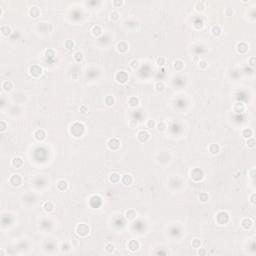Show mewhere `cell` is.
I'll use <instances>...</instances> for the list:
<instances>
[{
  "instance_id": "cell-1",
  "label": "cell",
  "mask_w": 256,
  "mask_h": 256,
  "mask_svg": "<svg viewBox=\"0 0 256 256\" xmlns=\"http://www.w3.org/2000/svg\"><path fill=\"white\" fill-rule=\"evenodd\" d=\"M85 131H86V127L82 122L76 121L69 126V133L74 138H81L85 134Z\"/></svg>"
},
{
  "instance_id": "cell-2",
  "label": "cell",
  "mask_w": 256,
  "mask_h": 256,
  "mask_svg": "<svg viewBox=\"0 0 256 256\" xmlns=\"http://www.w3.org/2000/svg\"><path fill=\"white\" fill-rule=\"evenodd\" d=\"M215 221L218 225H227L230 221V214L226 210H220L216 213Z\"/></svg>"
},
{
  "instance_id": "cell-3",
  "label": "cell",
  "mask_w": 256,
  "mask_h": 256,
  "mask_svg": "<svg viewBox=\"0 0 256 256\" xmlns=\"http://www.w3.org/2000/svg\"><path fill=\"white\" fill-rule=\"evenodd\" d=\"M189 176L194 182H200L203 180L204 177H205V173H204V170L202 168L194 167L190 170Z\"/></svg>"
},
{
  "instance_id": "cell-4",
  "label": "cell",
  "mask_w": 256,
  "mask_h": 256,
  "mask_svg": "<svg viewBox=\"0 0 256 256\" xmlns=\"http://www.w3.org/2000/svg\"><path fill=\"white\" fill-rule=\"evenodd\" d=\"M90 227L86 223H79L75 227V232L79 237H87L90 234Z\"/></svg>"
},
{
  "instance_id": "cell-5",
  "label": "cell",
  "mask_w": 256,
  "mask_h": 256,
  "mask_svg": "<svg viewBox=\"0 0 256 256\" xmlns=\"http://www.w3.org/2000/svg\"><path fill=\"white\" fill-rule=\"evenodd\" d=\"M28 73L32 78H39L43 74V68L37 64H33L28 68Z\"/></svg>"
},
{
  "instance_id": "cell-6",
  "label": "cell",
  "mask_w": 256,
  "mask_h": 256,
  "mask_svg": "<svg viewBox=\"0 0 256 256\" xmlns=\"http://www.w3.org/2000/svg\"><path fill=\"white\" fill-rule=\"evenodd\" d=\"M8 182H9V184L12 187H20L23 183V178L20 174L13 173V174H11L9 178H8Z\"/></svg>"
},
{
  "instance_id": "cell-7",
  "label": "cell",
  "mask_w": 256,
  "mask_h": 256,
  "mask_svg": "<svg viewBox=\"0 0 256 256\" xmlns=\"http://www.w3.org/2000/svg\"><path fill=\"white\" fill-rule=\"evenodd\" d=\"M106 146L111 151H117L119 148L121 147V141L116 137L109 138L106 142Z\"/></svg>"
},
{
  "instance_id": "cell-8",
  "label": "cell",
  "mask_w": 256,
  "mask_h": 256,
  "mask_svg": "<svg viewBox=\"0 0 256 256\" xmlns=\"http://www.w3.org/2000/svg\"><path fill=\"white\" fill-rule=\"evenodd\" d=\"M115 80L119 84H125L129 80V75L125 70H120L115 74Z\"/></svg>"
},
{
  "instance_id": "cell-9",
  "label": "cell",
  "mask_w": 256,
  "mask_h": 256,
  "mask_svg": "<svg viewBox=\"0 0 256 256\" xmlns=\"http://www.w3.org/2000/svg\"><path fill=\"white\" fill-rule=\"evenodd\" d=\"M33 137L35 138V140L38 142H43L46 139V137H47V134H46V131L44 129L38 128V129H36L33 132Z\"/></svg>"
},
{
  "instance_id": "cell-10",
  "label": "cell",
  "mask_w": 256,
  "mask_h": 256,
  "mask_svg": "<svg viewBox=\"0 0 256 256\" xmlns=\"http://www.w3.org/2000/svg\"><path fill=\"white\" fill-rule=\"evenodd\" d=\"M36 28H37L38 32H40V33H50V31L53 29L52 25H51L50 23H48V22L37 23Z\"/></svg>"
},
{
  "instance_id": "cell-11",
  "label": "cell",
  "mask_w": 256,
  "mask_h": 256,
  "mask_svg": "<svg viewBox=\"0 0 256 256\" xmlns=\"http://www.w3.org/2000/svg\"><path fill=\"white\" fill-rule=\"evenodd\" d=\"M136 137H137V140L139 142L146 143L149 141V139H150V133H149L147 130H139L137 132Z\"/></svg>"
},
{
  "instance_id": "cell-12",
  "label": "cell",
  "mask_w": 256,
  "mask_h": 256,
  "mask_svg": "<svg viewBox=\"0 0 256 256\" xmlns=\"http://www.w3.org/2000/svg\"><path fill=\"white\" fill-rule=\"evenodd\" d=\"M232 110H233V111L235 112L236 114H242V113L245 112L246 106H245V104L243 103L242 101H237V102H235V103L233 104V106H232Z\"/></svg>"
},
{
  "instance_id": "cell-13",
  "label": "cell",
  "mask_w": 256,
  "mask_h": 256,
  "mask_svg": "<svg viewBox=\"0 0 256 256\" xmlns=\"http://www.w3.org/2000/svg\"><path fill=\"white\" fill-rule=\"evenodd\" d=\"M127 248L130 252H136L140 248V242L136 239H131L127 242Z\"/></svg>"
},
{
  "instance_id": "cell-14",
  "label": "cell",
  "mask_w": 256,
  "mask_h": 256,
  "mask_svg": "<svg viewBox=\"0 0 256 256\" xmlns=\"http://www.w3.org/2000/svg\"><path fill=\"white\" fill-rule=\"evenodd\" d=\"M253 220L249 218V217H245V218H243L241 221H240V225H241V227L242 229H244V230H250L251 228L253 227Z\"/></svg>"
},
{
  "instance_id": "cell-15",
  "label": "cell",
  "mask_w": 256,
  "mask_h": 256,
  "mask_svg": "<svg viewBox=\"0 0 256 256\" xmlns=\"http://www.w3.org/2000/svg\"><path fill=\"white\" fill-rule=\"evenodd\" d=\"M120 182L124 186H130V185L133 184L134 178H133V176L131 175V174H127L126 173V174H123V175H121Z\"/></svg>"
},
{
  "instance_id": "cell-16",
  "label": "cell",
  "mask_w": 256,
  "mask_h": 256,
  "mask_svg": "<svg viewBox=\"0 0 256 256\" xmlns=\"http://www.w3.org/2000/svg\"><path fill=\"white\" fill-rule=\"evenodd\" d=\"M116 50H117L118 53L124 54V53L128 52V50H129V44H128L126 41L118 42L117 45H116Z\"/></svg>"
},
{
  "instance_id": "cell-17",
  "label": "cell",
  "mask_w": 256,
  "mask_h": 256,
  "mask_svg": "<svg viewBox=\"0 0 256 256\" xmlns=\"http://www.w3.org/2000/svg\"><path fill=\"white\" fill-rule=\"evenodd\" d=\"M53 226V222L52 220L49 218H42L39 222V228H41L42 230H48Z\"/></svg>"
},
{
  "instance_id": "cell-18",
  "label": "cell",
  "mask_w": 256,
  "mask_h": 256,
  "mask_svg": "<svg viewBox=\"0 0 256 256\" xmlns=\"http://www.w3.org/2000/svg\"><path fill=\"white\" fill-rule=\"evenodd\" d=\"M56 188L61 192H65L69 188V183L65 179H59L56 182Z\"/></svg>"
},
{
  "instance_id": "cell-19",
  "label": "cell",
  "mask_w": 256,
  "mask_h": 256,
  "mask_svg": "<svg viewBox=\"0 0 256 256\" xmlns=\"http://www.w3.org/2000/svg\"><path fill=\"white\" fill-rule=\"evenodd\" d=\"M249 50V45L244 41H241L236 45V51L239 54H246Z\"/></svg>"
},
{
  "instance_id": "cell-20",
  "label": "cell",
  "mask_w": 256,
  "mask_h": 256,
  "mask_svg": "<svg viewBox=\"0 0 256 256\" xmlns=\"http://www.w3.org/2000/svg\"><path fill=\"white\" fill-rule=\"evenodd\" d=\"M11 165L12 167H14L16 169H20L24 166V160L20 156H15L11 160Z\"/></svg>"
},
{
  "instance_id": "cell-21",
  "label": "cell",
  "mask_w": 256,
  "mask_h": 256,
  "mask_svg": "<svg viewBox=\"0 0 256 256\" xmlns=\"http://www.w3.org/2000/svg\"><path fill=\"white\" fill-rule=\"evenodd\" d=\"M124 216H125V219L126 220L133 221V220H135L136 218H137L138 214H137V211H136L135 209H132L131 208V209H128V210L125 211Z\"/></svg>"
},
{
  "instance_id": "cell-22",
  "label": "cell",
  "mask_w": 256,
  "mask_h": 256,
  "mask_svg": "<svg viewBox=\"0 0 256 256\" xmlns=\"http://www.w3.org/2000/svg\"><path fill=\"white\" fill-rule=\"evenodd\" d=\"M1 87H2V90L4 92L9 93L14 89V83L12 82L11 80H5V81H3L2 82Z\"/></svg>"
},
{
  "instance_id": "cell-23",
  "label": "cell",
  "mask_w": 256,
  "mask_h": 256,
  "mask_svg": "<svg viewBox=\"0 0 256 256\" xmlns=\"http://www.w3.org/2000/svg\"><path fill=\"white\" fill-rule=\"evenodd\" d=\"M220 145L218 143H211L208 146V151L211 155H218L220 153Z\"/></svg>"
},
{
  "instance_id": "cell-24",
  "label": "cell",
  "mask_w": 256,
  "mask_h": 256,
  "mask_svg": "<svg viewBox=\"0 0 256 256\" xmlns=\"http://www.w3.org/2000/svg\"><path fill=\"white\" fill-rule=\"evenodd\" d=\"M55 208L54 203L51 201V200H46L43 203H42V209L46 212V213H51Z\"/></svg>"
},
{
  "instance_id": "cell-25",
  "label": "cell",
  "mask_w": 256,
  "mask_h": 256,
  "mask_svg": "<svg viewBox=\"0 0 256 256\" xmlns=\"http://www.w3.org/2000/svg\"><path fill=\"white\" fill-rule=\"evenodd\" d=\"M28 14L32 18H38L41 14V10L38 6H32L28 9Z\"/></svg>"
},
{
  "instance_id": "cell-26",
  "label": "cell",
  "mask_w": 256,
  "mask_h": 256,
  "mask_svg": "<svg viewBox=\"0 0 256 256\" xmlns=\"http://www.w3.org/2000/svg\"><path fill=\"white\" fill-rule=\"evenodd\" d=\"M56 247H57V244H55V242L50 239H46L43 244V249L46 252H50V250H54Z\"/></svg>"
},
{
  "instance_id": "cell-27",
  "label": "cell",
  "mask_w": 256,
  "mask_h": 256,
  "mask_svg": "<svg viewBox=\"0 0 256 256\" xmlns=\"http://www.w3.org/2000/svg\"><path fill=\"white\" fill-rule=\"evenodd\" d=\"M157 160H158V162L161 164H166L171 160V154H170L169 152H167L166 156H163V152H160L158 156H157Z\"/></svg>"
},
{
  "instance_id": "cell-28",
  "label": "cell",
  "mask_w": 256,
  "mask_h": 256,
  "mask_svg": "<svg viewBox=\"0 0 256 256\" xmlns=\"http://www.w3.org/2000/svg\"><path fill=\"white\" fill-rule=\"evenodd\" d=\"M90 32H91V34L93 36L98 38V37L102 36V34H103V29H102V27L100 26V25L96 24V25H94V26H92Z\"/></svg>"
},
{
  "instance_id": "cell-29",
  "label": "cell",
  "mask_w": 256,
  "mask_h": 256,
  "mask_svg": "<svg viewBox=\"0 0 256 256\" xmlns=\"http://www.w3.org/2000/svg\"><path fill=\"white\" fill-rule=\"evenodd\" d=\"M120 179H121V175L117 172H111L108 175V181L110 183H112V184L119 183L120 182Z\"/></svg>"
},
{
  "instance_id": "cell-30",
  "label": "cell",
  "mask_w": 256,
  "mask_h": 256,
  "mask_svg": "<svg viewBox=\"0 0 256 256\" xmlns=\"http://www.w3.org/2000/svg\"><path fill=\"white\" fill-rule=\"evenodd\" d=\"M128 106L131 108H136L138 107L140 104V99L137 96H131L128 98Z\"/></svg>"
},
{
  "instance_id": "cell-31",
  "label": "cell",
  "mask_w": 256,
  "mask_h": 256,
  "mask_svg": "<svg viewBox=\"0 0 256 256\" xmlns=\"http://www.w3.org/2000/svg\"><path fill=\"white\" fill-rule=\"evenodd\" d=\"M173 68L175 69L177 72H181L183 71V69L185 68V63L181 59H176L175 61L173 62Z\"/></svg>"
},
{
  "instance_id": "cell-32",
  "label": "cell",
  "mask_w": 256,
  "mask_h": 256,
  "mask_svg": "<svg viewBox=\"0 0 256 256\" xmlns=\"http://www.w3.org/2000/svg\"><path fill=\"white\" fill-rule=\"evenodd\" d=\"M0 32H1L2 36L8 37L12 34V28L10 25H1V27H0Z\"/></svg>"
},
{
  "instance_id": "cell-33",
  "label": "cell",
  "mask_w": 256,
  "mask_h": 256,
  "mask_svg": "<svg viewBox=\"0 0 256 256\" xmlns=\"http://www.w3.org/2000/svg\"><path fill=\"white\" fill-rule=\"evenodd\" d=\"M210 33L212 34V36L219 37L222 34V28H221L220 25H213L210 29Z\"/></svg>"
},
{
  "instance_id": "cell-34",
  "label": "cell",
  "mask_w": 256,
  "mask_h": 256,
  "mask_svg": "<svg viewBox=\"0 0 256 256\" xmlns=\"http://www.w3.org/2000/svg\"><path fill=\"white\" fill-rule=\"evenodd\" d=\"M194 8H195L196 11L199 12V13H202V12H204L206 10V4L204 1H197L195 3Z\"/></svg>"
},
{
  "instance_id": "cell-35",
  "label": "cell",
  "mask_w": 256,
  "mask_h": 256,
  "mask_svg": "<svg viewBox=\"0 0 256 256\" xmlns=\"http://www.w3.org/2000/svg\"><path fill=\"white\" fill-rule=\"evenodd\" d=\"M165 83L163 82V81H157V82H155L154 84V90L157 92V93H161V92H163L165 90Z\"/></svg>"
},
{
  "instance_id": "cell-36",
  "label": "cell",
  "mask_w": 256,
  "mask_h": 256,
  "mask_svg": "<svg viewBox=\"0 0 256 256\" xmlns=\"http://www.w3.org/2000/svg\"><path fill=\"white\" fill-rule=\"evenodd\" d=\"M193 26L195 29H197V30H200V29H202L204 27V21L201 17H197V18L194 19Z\"/></svg>"
},
{
  "instance_id": "cell-37",
  "label": "cell",
  "mask_w": 256,
  "mask_h": 256,
  "mask_svg": "<svg viewBox=\"0 0 256 256\" xmlns=\"http://www.w3.org/2000/svg\"><path fill=\"white\" fill-rule=\"evenodd\" d=\"M59 248H60V251L62 253H68L71 250V245L68 241H64L60 244V247H59Z\"/></svg>"
},
{
  "instance_id": "cell-38",
  "label": "cell",
  "mask_w": 256,
  "mask_h": 256,
  "mask_svg": "<svg viewBox=\"0 0 256 256\" xmlns=\"http://www.w3.org/2000/svg\"><path fill=\"white\" fill-rule=\"evenodd\" d=\"M241 134L245 139H248L250 137H253V130L251 128H244V129H242Z\"/></svg>"
},
{
  "instance_id": "cell-39",
  "label": "cell",
  "mask_w": 256,
  "mask_h": 256,
  "mask_svg": "<svg viewBox=\"0 0 256 256\" xmlns=\"http://www.w3.org/2000/svg\"><path fill=\"white\" fill-rule=\"evenodd\" d=\"M167 123L164 122V121H160V122H157V124H156V129L158 132H165L166 130H167Z\"/></svg>"
},
{
  "instance_id": "cell-40",
  "label": "cell",
  "mask_w": 256,
  "mask_h": 256,
  "mask_svg": "<svg viewBox=\"0 0 256 256\" xmlns=\"http://www.w3.org/2000/svg\"><path fill=\"white\" fill-rule=\"evenodd\" d=\"M73 59L76 63H81L84 60V54L81 51H77L73 54Z\"/></svg>"
},
{
  "instance_id": "cell-41",
  "label": "cell",
  "mask_w": 256,
  "mask_h": 256,
  "mask_svg": "<svg viewBox=\"0 0 256 256\" xmlns=\"http://www.w3.org/2000/svg\"><path fill=\"white\" fill-rule=\"evenodd\" d=\"M119 18H120V13H119L117 10H112L109 13V19L111 20V21H113V22H116V21H118Z\"/></svg>"
},
{
  "instance_id": "cell-42",
  "label": "cell",
  "mask_w": 256,
  "mask_h": 256,
  "mask_svg": "<svg viewBox=\"0 0 256 256\" xmlns=\"http://www.w3.org/2000/svg\"><path fill=\"white\" fill-rule=\"evenodd\" d=\"M104 250H105L108 254H112V253L114 252V251H115V245L113 244V243H111V242L106 243L105 246H104Z\"/></svg>"
},
{
  "instance_id": "cell-43",
  "label": "cell",
  "mask_w": 256,
  "mask_h": 256,
  "mask_svg": "<svg viewBox=\"0 0 256 256\" xmlns=\"http://www.w3.org/2000/svg\"><path fill=\"white\" fill-rule=\"evenodd\" d=\"M201 244H202L201 240H200L199 238H197V237H195V238H193V239L191 240V246H192V248L198 249V248H200V247H201Z\"/></svg>"
},
{
  "instance_id": "cell-44",
  "label": "cell",
  "mask_w": 256,
  "mask_h": 256,
  "mask_svg": "<svg viewBox=\"0 0 256 256\" xmlns=\"http://www.w3.org/2000/svg\"><path fill=\"white\" fill-rule=\"evenodd\" d=\"M155 64L158 67L162 68V67H164L166 65V58L163 57V56H159V57H157L156 58V60H155Z\"/></svg>"
},
{
  "instance_id": "cell-45",
  "label": "cell",
  "mask_w": 256,
  "mask_h": 256,
  "mask_svg": "<svg viewBox=\"0 0 256 256\" xmlns=\"http://www.w3.org/2000/svg\"><path fill=\"white\" fill-rule=\"evenodd\" d=\"M104 102L107 106H112L115 103V98L112 95H107L104 98Z\"/></svg>"
},
{
  "instance_id": "cell-46",
  "label": "cell",
  "mask_w": 256,
  "mask_h": 256,
  "mask_svg": "<svg viewBox=\"0 0 256 256\" xmlns=\"http://www.w3.org/2000/svg\"><path fill=\"white\" fill-rule=\"evenodd\" d=\"M198 198L200 200V202L206 203L208 200H209V194L206 193V192H201V193L198 195Z\"/></svg>"
},
{
  "instance_id": "cell-47",
  "label": "cell",
  "mask_w": 256,
  "mask_h": 256,
  "mask_svg": "<svg viewBox=\"0 0 256 256\" xmlns=\"http://www.w3.org/2000/svg\"><path fill=\"white\" fill-rule=\"evenodd\" d=\"M129 66L132 70H137L138 68L140 67V62L139 60H136V59H133V60H131L129 62Z\"/></svg>"
},
{
  "instance_id": "cell-48",
  "label": "cell",
  "mask_w": 256,
  "mask_h": 256,
  "mask_svg": "<svg viewBox=\"0 0 256 256\" xmlns=\"http://www.w3.org/2000/svg\"><path fill=\"white\" fill-rule=\"evenodd\" d=\"M64 46H65V48L68 49V50H72L74 48L75 46V42L71 39H67L65 42H64Z\"/></svg>"
},
{
  "instance_id": "cell-49",
  "label": "cell",
  "mask_w": 256,
  "mask_h": 256,
  "mask_svg": "<svg viewBox=\"0 0 256 256\" xmlns=\"http://www.w3.org/2000/svg\"><path fill=\"white\" fill-rule=\"evenodd\" d=\"M197 65H198V68H199V69H201V70H206L207 68H208V62H207L206 60H204V59H201V60L198 61Z\"/></svg>"
},
{
  "instance_id": "cell-50",
  "label": "cell",
  "mask_w": 256,
  "mask_h": 256,
  "mask_svg": "<svg viewBox=\"0 0 256 256\" xmlns=\"http://www.w3.org/2000/svg\"><path fill=\"white\" fill-rule=\"evenodd\" d=\"M246 145L247 147L250 148V149H253L256 145V141H255V138L254 137H250L248 139H246Z\"/></svg>"
},
{
  "instance_id": "cell-51",
  "label": "cell",
  "mask_w": 256,
  "mask_h": 256,
  "mask_svg": "<svg viewBox=\"0 0 256 256\" xmlns=\"http://www.w3.org/2000/svg\"><path fill=\"white\" fill-rule=\"evenodd\" d=\"M156 124L157 122L154 120V119H148L146 121V127L148 129H153V128H156Z\"/></svg>"
},
{
  "instance_id": "cell-52",
  "label": "cell",
  "mask_w": 256,
  "mask_h": 256,
  "mask_svg": "<svg viewBox=\"0 0 256 256\" xmlns=\"http://www.w3.org/2000/svg\"><path fill=\"white\" fill-rule=\"evenodd\" d=\"M124 4H125V2L123 1V0H113L112 1V5L115 8H120L124 5Z\"/></svg>"
},
{
  "instance_id": "cell-53",
  "label": "cell",
  "mask_w": 256,
  "mask_h": 256,
  "mask_svg": "<svg viewBox=\"0 0 256 256\" xmlns=\"http://www.w3.org/2000/svg\"><path fill=\"white\" fill-rule=\"evenodd\" d=\"M234 13H235V11H234L233 8H230V7H227L226 9L224 10V14L227 16V17H230V16H233Z\"/></svg>"
},
{
  "instance_id": "cell-54",
  "label": "cell",
  "mask_w": 256,
  "mask_h": 256,
  "mask_svg": "<svg viewBox=\"0 0 256 256\" xmlns=\"http://www.w3.org/2000/svg\"><path fill=\"white\" fill-rule=\"evenodd\" d=\"M45 56L47 58H51V57H54L55 56V51L53 49H46L45 50Z\"/></svg>"
},
{
  "instance_id": "cell-55",
  "label": "cell",
  "mask_w": 256,
  "mask_h": 256,
  "mask_svg": "<svg viewBox=\"0 0 256 256\" xmlns=\"http://www.w3.org/2000/svg\"><path fill=\"white\" fill-rule=\"evenodd\" d=\"M128 125H129L130 128H137V126H138V120H137V119H131V120L128 122Z\"/></svg>"
},
{
  "instance_id": "cell-56",
  "label": "cell",
  "mask_w": 256,
  "mask_h": 256,
  "mask_svg": "<svg viewBox=\"0 0 256 256\" xmlns=\"http://www.w3.org/2000/svg\"><path fill=\"white\" fill-rule=\"evenodd\" d=\"M8 128V124L6 123V121L1 120L0 121V132H4Z\"/></svg>"
},
{
  "instance_id": "cell-57",
  "label": "cell",
  "mask_w": 256,
  "mask_h": 256,
  "mask_svg": "<svg viewBox=\"0 0 256 256\" xmlns=\"http://www.w3.org/2000/svg\"><path fill=\"white\" fill-rule=\"evenodd\" d=\"M79 111H80L81 113H82V114H87V113H88V111H89L88 106H87V105H85V104L81 105L80 107H79Z\"/></svg>"
},
{
  "instance_id": "cell-58",
  "label": "cell",
  "mask_w": 256,
  "mask_h": 256,
  "mask_svg": "<svg viewBox=\"0 0 256 256\" xmlns=\"http://www.w3.org/2000/svg\"><path fill=\"white\" fill-rule=\"evenodd\" d=\"M248 64L250 67H254L256 65V57L255 56H251L248 59Z\"/></svg>"
},
{
  "instance_id": "cell-59",
  "label": "cell",
  "mask_w": 256,
  "mask_h": 256,
  "mask_svg": "<svg viewBox=\"0 0 256 256\" xmlns=\"http://www.w3.org/2000/svg\"><path fill=\"white\" fill-rule=\"evenodd\" d=\"M249 201H250L251 204H252V205H255V204H256V193H252V194L250 195Z\"/></svg>"
},
{
  "instance_id": "cell-60",
  "label": "cell",
  "mask_w": 256,
  "mask_h": 256,
  "mask_svg": "<svg viewBox=\"0 0 256 256\" xmlns=\"http://www.w3.org/2000/svg\"><path fill=\"white\" fill-rule=\"evenodd\" d=\"M197 250H198L197 253H198V255H200V256H203V255H206V254H207V250H206L205 248H201V247H200V248H198Z\"/></svg>"
},
{
  "instance_id": "cell-61",
  "label": "cell",
  "mask_w": 256,
  "mask_h": 256,
  "mask_svg": "<svg viewBox=\"0 0 256 256\" xmlns=\"http://www.w3.org/2000/svg\"><path fill=\"white\" fill-rule=\"evenodd\" d=\"M249 174H250V178L252 179V180H254V178H255V168H252L249 171Z\"/></svg>"
},
{
  "instance_id": "cell-62",
  "label": "cell",
  "mask_w": 256,
  "mask_h": 256,
  "mask_svg": "<svg viewBox=\"0 0 256 256\" xmlns=\"http://www.w3.org/2000/svg\"><path fill=\"white\" fill-rule=\"evenodd\" d=\"M2 14H3V10H2V7H0V17H2Z\"/></svg>"
},
{
  "instance_id": "cell-63",
  "label": "cell",
  "mask_w": 256,
  "mask_h": 256,
  "mask_svg": "<svg viewBox=\"0 0 256 256\" xmlns=\"http://www.w3.org/2000/svg\"><path fill=\"white\" fill-rule=\"evenodd\" d=\"M0 255H1V256L4 255V251H3V250H1V252H0Z\"/></svg>"
}]
</instances>
